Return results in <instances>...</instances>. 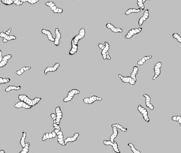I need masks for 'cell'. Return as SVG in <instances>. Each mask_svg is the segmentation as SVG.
<instances>
[{
	"label": "cell",
	"instance_id": "cell-16",
	"mask_svg": "<svg viewBox=\"0 0 181 153\" xmlns=\"http://www.w3.org/2000/svg\"><path fill=\"white\" fill-rule=\"evenodd\" d=\"M118 77L120 78V79L123 81V83H129V84L132 85V86L135 84L136 83V81H135L134 80L132 79V78H130V77H124V76H123L122 74H118Z\"/></svg>",
	"mask_w": 181,
	"mask_h": 153
},
{
	"label": "cell",
	"instance_id": "cell-1",
	"mask_svg": "<svg viewBox=\"0 0 181 153\" xmlns=\"http://www.w3.org/2000/svg\"><path fill=\"white\" fill-rule=\"evenodd\" d=\"M18 99L19 101H24L26 104H27L31 107L35 106V105H38V103L42 101V98H35L34 99H30L27 96H26V95H19Z\"/></svg>",
	"mask_w": 181,
	"mask_h": 153
},
{
	"label": "cell",
	"instance_id": "cell-34",
	"mask_svg": "<svg viewBox=\"0 0 181 153\" xmlns=\"http://www.w3.org/2000/svg\"><path fill=\"white\" fill-rule=\"evenodd\" d=\"M128 146H129V148H130L131 150H132V152L133 153H141V152L140 151V150H137V149L135 147V146L132 143H128Z\"/></svg>",
	"mask_w": 181,
	"mask_h": 153
},
{
	"label": "cell",
	"instance_id": "cell-6",
	"mask_svg": "<svg viewBox=\"0 0 181 153\" xmlns=\"http://www.w3.org/2000/svg\"><path fill=\"white\" fill-rule=\"evenodd\" d=\"M143 29L142 27H138V28H136V29H132L127 33V34L125 35V38L126 39H130L132 38L135 35L139 34L142 32Z\"/></svg>",
	"mask_w": 181,
	"mask_h": 153
},
{
	"label": "cell",
	"instance_id": "cell-9",
	"mask_svg": "<svg viewBox=\"0 0 181 153\" xmlns=\"http://www.w3.org/2000/svg\"><path fill=\"white\" fill-rule=\"evenodd\" d=\"M103 144L105 145V146H112L113 150H114V151L116 153H121L120 149H119V146H118V143L115 141H114V142H112V141H104Z\"/></svg>",
	"mask_w": 181,
	"mask_h": 153
},
{
	"label": "cell",
	"instance_id": "cell-29",
	"mask_svg": "<svg viewBox=\"0 0 181 153\" xmlns=\"http://www.w3.org/2000/svg\"><path fill=\"white\" fill-rule=\"evenodd\" d=\"M21 89V87L20 86H9L7 88L5 89V92H9L12 90H15V91H19V90Z\"/></svg>",
	"mask_w": 181,
	"mask_h": 153
},
{
	"label": "cell",
	"instance_id": "cell-40",
	"mask_svg": "<svg viewBox=\"0 0 181 153\" xmlns=\"http://www.w3.org/2000/svg\"><path fill=\"white\" fill-rule=\"evenodd\" d=\"M40 0H21V2L23 3H25V2H28V3L31 4V5H34V4H36L37 2H38Z\"/></svg>",
	"mask_w": 181,
	"mask_h": 153
},
{
	"label": "cell",
	"instance_id": "cell-21",
	"mask_svg": "<svg viewBox=\"0 0 181 153\" xmlns=\"http://www.w3.org/2000/svg\"><path fill=\"white\" fill-rule=\"evenodd\" d=\"M79 136H80V134L77 132V133H75L74 135H73L72 137H67V138H65V140L64 141V142H65V145H67V143H69L75 142V141L78 140V137H79Z\"/></svg>",
	"mask_w": 181,
	"mask_h": 153
},
{
	"label": "cell",
	"instance_id": "cell-32",
	"mask_svg": "<svg viewBox=\"0 0 181 153\" xmlns=\"http://www.w3.org/2000/svg\"><path fill=\"white\" fill-rule=\"evenodd\" d=\"M141 10L140 8H129L127 11H126L125 15H129L131 14H133V13H139Z\"/></svg>",
	"mask_w": 181,
	"mask_h": 153
},
{
	"label": "cell",
	"instance_id": "cell-7",
	"mask_svg": "<svg viewBox=\"0 0 181 153\" xmlns=\"http://www.w3.org/2000/svg\"><path fill=\"white\" fill-rule=\"evenodd\" d=\"M138 110L141 113V115H142L143 119H144L147 123H150V117H149L148 111L147 110V109L141 106V105H139L138 106Z\"/></svg>",
	"mask_w": 181,
	"mask_h": 153
},
{
	"label": "cell",
	"instance_id": "cell-44",
	"mask_svg": "<svg viewBox=\"0 0 181 153\" xmlns=\"http://www.w3.org/2000/svg\"><path fill=\"white\" fill-rule=\"evenodd\" d=\"M51 117L52 118V119L53 120V122L55 123V121H56V114H55V113H52V114H51Z\"/></svg>",
	"mask_w": 181,
	"mask_h": 153
},
{
	"label": "cell",
	"instance_id": "cell-35",
	"mask_svg": "<svg viewBox=\"0 0 181 153\" xmlns=\"http://www.w3.org/2000/svg\"><path fill=\"white\" fill-rule=\"evenodd\" d=\"M113 125L115 126V127H117L118 130H120V131H122V132H127V128H124V127H123V125H120V124H118V123H115V124H113Z\"/></svg>",
	"mask_w": 181,
	"mask_h": 153
},
{
	"label": "cell",
	"instance_id": "cell-28",
	"mask_svg": "<svg viewBox=\"0 0 181 153\" xmlns=\"http://www.w3.org/2000/svg\"><path fill=\"white\" fill-rule=\"evenodd\" d=\"M78 45L71 44V47L70 51H69V54L70 56H73V55H74V54L78 52Z\"/></svg>",
	"mask_w": 181,
	"mask_h": 153
},
{
	"label": "cell",
	"instance_id": "cell-12",
	"mask_svg": "<svg viewBox=\"0 0 181 153\" xmlns=\"http://www.w3.org/2000/svg\"><path fill=\"white\" fill-rule=\"evenodd\" d=\"M0 38H3V40H2L3 43H6L8 42H10V41H14V40L17 39V37L15 35H8L4 32H1L0 33Z\"/></svg>",
	"mask_w": 181,
	"mask_h": 153
},
{
	"label": "cell",
	"instance_id": "cell-43",
	"mask_svg": "<svg viewBox=\"0 0 181 153\" xmlns=\"http://www.w3.org/2000/svg\"><path fill=\"white\" fill-rule=\"evenodd\" d=\"M53 127L54 129L60 130V131H61V128H60V125H57L56 123H54V122H53Z\"/></svg>",
	"mask_w": 181,
	"mask_h": 153
},
{
	"label": "cell",
	"instance_id": "cell-39",
	"mask_svg": "<svg viewBox=\"0 0 181 153\" xmlns=\"http://www.w3.org/2000/svg\"><path fill=\"white\" fill-rule=\"evenodd\" d=\"M172 121H176L178 122L180 125H181V116H174L171 117Z\"/></svg>",
	"mask_w": 181,
	"mask_h": 153
},
{
	"label": "cell",
	"instance_id": "cell-20",
	"mask_svg": "<svg viewBox=\"0 0 181 153\" xmlns=\"http://www.w3.org/2000/svg\"><path fill=\"white\" fill-rule=\"evenodd\" d=\"M11 58H12V55L11 54H7L6 56H4L2 57V61L0 62V68H3V67L6 66Z\"/></svg>",
	"mask_w": 181,
	"mask_h": 153
},
{
	"label": "cell",
	"instance_id": "cell-48",
	"mask_svg": "<svg viewBox=\"0 0 181 153\" xmlns=\"http://www.w3.org/2000/svg\"><path fill=\"white\" fill-rule=\"evenodd\" d=\"M0 153H6V152H5V150H0Z\"/></svg>",
	"mask_w": 181,
	"mask_h": 153
},
{
	"label": "cell",
	"instance_id": "cell-49",
	"mask_svg": "<svg viewBox=\"0 0 181 153\" xmlns=\"http://www.w3.org/2000/svg\"><path fill=\"white\" fill-rule=\"evenodd\" d=\"M146 1H147V0H143V3H144V2H146Z\"/></svg>",
	"mask_w": 181,
	"mask_h": 153
},
{
	"label": "cell",
	"instance_id": "cell-26",
	"mask_svg": "<svg viewBox=\"0 0 181 153\" xmlns=\"http://www.w3.org/2000/svg\"><path fill=\"white\" fill-rule=\"evenodd\" d=\"M138 71H139V69L138 68V66H134L133 67V69H132V72H131V75L129 76V77L132 78L135 81H137V78H136V76H137V74H138Z\"/></svg>",
	"mask_w": 181,
	"mask_h": 153
},
{
	"label": "cell",
	"instance_id": "cell-38",
	"mask_svg": "<svg viewBox=\"0 0 181 153\" xmlns=\"http://www.w3.org/2000/svg\"><path fill=\"white\" fill-rule=\"evenodd\" d=\"M172 37H173L174 39L177 40L180 44L181 43V36L178 33H173V34H172Z\"/></svg>",
	"mask_w": 181,
	"mask_h": 153
},
{
	"label": "cell",
	"instance_id": "cell-27",
	"mask_svg": "<svg viewBox=\"0 0 181 153\" xmlns=\"http://www.w3.org/2000/svg\"><path fill=\"white\" fill-rule=\"evenodd\" d=\"M152 59V56H144L142 59H141L140 60H138V62H137V64L139 65H143L144 64L145 62L147 61H148V60H151Z\"/></svg>",
	"mask_w": 181,
	"mask_h": 153
},
{
	"label": "cell",
	"instance_id": "cell-4",
	"mask_svg": "<svg viewBox=\"0 0 181 153\" xmlns=\"http://www.w3.org/2000/svg\"><path fill=\"white\" fill-rule=\"evenodd\" d=\"M78 94H80V90L76 89H73L70 90V91L68 92L66 97L63 98V102L66 103L69 102V101H71L73 98H74V96H76V95H78Z\"/></svg>",
	"mask_w": 181,
	"mask_h": 153
},
{
	"label": "cell",
	"instance_id": "cell-14",
	"mask_svg": "<svg viewBox=\"0 0 181 153\" xmlns=\"http://www.w3.org/2000/svg\"><path fill=\"white\" fill-rule=\"evenodd\" d=\"M149 17H150V11H149V9H146L144 11V15H142V17H141L139 20H138V25H139L140 26H141L146 20H148Z\"/></svg>",
	"mask_w": 181,
	"mask_h": 153
},
{
	"label": "cell",
	"instance_id": "cell-17",
	"mask_svg": "<svg viewBox=\"0 0 181 153\" xmlns=\"http://www.w3.org/2000/svg\"><path fill=\"white\" fill-rule=\"evenodd\" d=\"M106 28L110 29L114 33H122L123 32V30L121 28H120V27H116L115 26L113 25L112 24H110V23L106 24Z\"/></svg>",
	"mask_w": 181,
	"mask_h": 153
},
{
	"label": "cell",
	"instance_id": "cell-31",
	"mask_svg": "<svg viewBox=\"0 0 181 153\" xmlns=\"http://www.w3.org/2000/svg\"><path fill=\"white\" fill-rule=\"evenodd\" d=\"M26 136H27V134H26V132H23V133H22V137H21V139H20V146H22V148L24 147L26 145Z\"/></svg>",
	"mask_w": 181,
	"mask_h": 153
},
{
	"label": "cell",
	"instance_id": "cell-15",
	"mask_svg": "<svg viewBox=\"0 0 181 153\" xmlns=\"http://www.w3.org/2000/svg\"><path fill=\"white\" fill-rule=\"evenodd\" d=\"M60 67V63L59 62L55 63L54 65H53V66L47 67V68H46V69H44V74H45V75H47L48 73H50V72L56 71H57V69H58Z\"/></svg>",
	"mask_w": 181,
	"mask_h": 153
},
{
	"label": "cell",
	"instance_id": "cell-24",
	"mask_svg": "<svg viewBox=\"0 0 181 153\" xmlns=\"http://www.w3.org/2000/svg\"><path fill=\"white\" fill-rule=\"evenodd\" d=\"M15 107L17 109H20V108H24V109H31V107L29 106L27 104H26L24 101H20L15 105Z\"/></svg>",
	"mask_w": 181,
	"mask_h": 153
},
{
	"label": "cell",
	"instance_id": "cell-37",
	"mask_svg": "<svg viewBox=\"0 0 181 153\" xmlns=\"http://www.w3.org/2000/svg\"><path fill=\"white\" fill-rule=\"evenodd\" d=\"M137 4H138V6L141 10H144L145 6L144 4L143 3V0H137Z\"/></svg>",
	"mask_w": 181,
	"mask_h": 153
},
{
	"label": "cell",
	"instance_id": "cell-18",
	"mask_svg": "<svg viewBox=\"0 0 181 153\" xmlns=\"http://www.w3.org/2000/svg\"><path fill=\"white\" fill-rule=\"evenodd\" d=\"M143 97L145 98V105L150 110H153L155 109L153 105L151 104V98L147 94H144Z\"/></svg>",
	"mask_w": 181,
	"mask_h": 153
},
{
	"label": "cell",
	"instance_id": "cell-11",
	"mask_svg": "<svg viewBox=\"0 0 181 153\" xmlns=\"http://www.w3.org/2000/svg\"><path fill=\"white\" fill-rule=\"evenodd\" d=\"M53 131H54V132L56 134V137H57V142H58V143L60 144V145H61V146H65V142H64L65 138H64V135H63V133H62V131H60V130H56V129H54Z\"/></svg>",
	"mask_w": 181,
	"mask_h": 153
},
{
	"label": "cell",
	"instance_id": "cell-23",
	"mask_svg": "<svg viewBox=\"0 0 181 153\" xmlns=\"http://www.w3.org/2000/svg\"><path fill=\"white\" fill-rule=\"evenodd\" d=\"M42 33L43 35H45L47 37V39L49 40L50 42H54V38H53V36L52 33H51L50 30H47V29H42Z\"/></svg>",
	"mask_w": 181,
	"mask_h": 153
},
{
	"label": "cell",
	"instance_id": "cell-5",
	"mask_svg": "<svg viewBox=\"0 0 181 153\" xmlns=\"http://www.w3.org/2000/svg\"><path fill=\"white\" fill-rule=\"evenodd\" d=\"M45 6L49 7L51 9V11L55 14H62L63 13V9L61 8H58L56 6V4L53 2H47L45 3Z\"/></svg>",
	"mask_w": 181,
	"mask_h": 153
},
{
	"label": "cell",
	"instance_id": "cell-47",
	"mask_svg": "<svg viewBox=\"0 0 181 153\" xmlns=\"http://www.w3.org/2000/svg\"><path fill=\"white\" fill-rule=\"evenodd\" d=\"M2 57H3V56H2V51H1V49H0V62L2 61Z\"/></svg>",
	"mask_w": 181,
	"mask_h": 153
},
{
	"label": "cell",
	"instance_id": "cell-45",
	"mask_svg": "<svg viewBox=\"0 0 181 153\" xmlns=\"http://www.w3.org/2000/svg\"><path fill=\"white\" fill-rule=\"evenodd\" d=\"M98 47H99V49H101V50H102V49H104V47H105V44H98Z\"/></svg>",
	"mask_w": 181,
	"mask_h": 153
},
{
	"label": "cell",
	"instance_id": "cell-13",
	"mask_svg": "<svg viewBox=\"0 0 181 153\" xmlns=\"http://www.w3.org/2000/svg\"><path fill=\"white\" fill-rule=\"evenodd\" d=\"M55 114H56V121H55V123H56L57 125H60V122H61V119H62V112L61 110V107L60 106L56 107V109H55Z\"/></svg>",
	"mask_w": 181,
	"mask_h": 153
},
{
	"label": "cell",
	"instance_id": "cell-41",
	"mask_svg": "<svg viewBox=\"0 0 181 153\" xmlns=\"http://www.w3.org/2000/svg\"><path fill=\"white\" fill-rule=\"evenodd\" d=\"M0 1H1V2L3 5H6V6H11V5H13L12 0H0Z\"/></svg>",
	"mask_w": 181,
	"mask_h": 153
},
{
	"label": "cell",
	"instance_id": "cell-33",
	"mask_svg": "<svg viewBox=\"0 0 181 153\" xmlns=\"http://www.w3.org/2000/svg\"><path fill=\"white\" fill-rule=\"evenodd\" d=\"M29 146H30V143H26L25 146L23 147V150H22L19 153H29Z\"/></svg>",
	"mask_w": 181,
	"mask_h": 153
},
{
	"label": "cell",
	"instance_id": "cell-36",
	"mask_svg": "<svg viewBox=\"0 0 181 153\" xmlns=\"http://www.w3.org/2000/svg\"><path fill=\"white\" fill-rule=\"evenodd\" d=\"M10 81H11V79L8 78H0V85L8 83Z\"/></svg>",
	"mask_w": 181,
	"mask_h": 153
},
{
	"label": "cell",
	"instance_id": "cell-46",
	"mask_svg": "<svg viewBox=\"0 0 181 153\" xmlns=\"http://www.w3.org/2000/svg\"><path fill=\"white\" fill-rule=\"evenodd\" d=\"M11 31H12V29H11V28H9V29H8V30L6 32V34L8 35H9L10 33H11Z\"/></svg>",
	"mask_w": 181,
	"mask_h": 153
},
{
	"label": "cell",
	"instance_id": "cell-3",
	"mask_svg": "<svg viewBox=\"0 0 181 153\" xmlns=\"http://www.w3.org/2000/svg\"><path fill=\"white\" fill-rule=\"evenodd\" d=\"M104 44H105V47H104V49L101 50V56H102V59L105 60H111V57L108 53L109 50H110V44H109V43L107 42H105L104 43Z\"/></svg>",
	"mask_w": 181,
	"mask_h": 153
},
{
	"label": "cell",
	"instance_id": "cell-8",
	"mask_svg": "<svg viewBox=\"0 0 181 153\" xmlns=\"http://www.w3.org/2000/svg\"><path fill=\"white\" fill-rule=\"evenodd\" d=\"M162 65V63L161 62H158L157 63H156V65H154L153 68L154 75L153 77V80H155L161 74Z\"/></svg>",
	"mask_w": 181,
	"mask_h": 153
},
{
	"label": "cell",
	"instance_id": "cell-42",
	"mask_svg": "<svg viewBox=\"0 0 181 153\" xmlns=\"http://www.w3.org/2000/svg\"><path fill=\"white\" fill-rule=\"evenodd\" d=\"M12 1H13V4H15V6H20L24 4L21 2V0H12Z\"/></svg>",
	"mask_w": 181,
	"mask_h": 153
},
{
	"label": "cell",
	"instance_id": "cell-22",
	"mask_svg": "<svg viewBox=\"0 0 181 153\" xmlns=\"http://www.w3.org/2000/svg\"><path fill=\"white\" fill-rule=\"evenodd\" d=\"M56 137V133L54 132V131L52 132H50V133H45L43 135V137L42 138V141L43 142L46 141L47 140H49V139H53Z\"/></svg>",
	"mask_w": 181,
	"mask_h": 153
},
{
	"label": "cell",
	"instance_id": "cell-19",
	"mask_svg": "<svg viewBox=\"0 0 181 153\" xmlns=\"http://www.w3.org/2000/svg\"><path fill=\"white\" fill-rule=\"evenodd\" d=\"M61 33H60V29L58 28H56L55 29V38H54V42H53V44H54L55 46H59L60 45V41L61 39Z\"/></svg>",
	"mask_w": 181,
	"mask_h": 153
},
{
	"label": "cell",
	"instance_id": "cell-30",
	"mask_svg": "<svg viewBox=\"0 0 181 153\" xmlns=\"http://www.w3.org/2000/svg\"><path fill=\"white\" fill-rule=\"evenodd\" d=\"M31 69V67L30 66H25V67H23V68H21V69H20V70L18 71H16V74L17 76H20L22 75V74H24V72L26 71H29Z\"/></svg>",
	"mask_w": 181,
	"mask_h": 153
},
{
	"label": "cell",
	"instance_id": "cell-2",
	"mask_svg": "<svg viewBox=\"0 0 181 153\" xmlns=\"http://www.w3.org/2000/svg\"><path fill=\"white\" fill-rule=\"evenodd\" d=\"M85 35H86V30L84 28H81V29L79 30V33L77 35H75L74 38L71 39V44H76L78 45V42L81 39H83L84 37H85Z\"/></svg>",
	"mask_w": 181,
	"mask_h": 153
},
{
	"label": "cell",
	"instance_id": "cell-25",
	"mask_svg": "<svg viewBox=\"0 0 181 153\" xmlns=\"http://www.w3.org/2000/svg\"><path fill=\"white\" fill-rule=\"evenodd\" d=\"M111 128H112V129H113V133H112V134L111 135V137H110V140H109V141L114 142L115 138H116V137L118 136V131H119V130L117 129V127L114 126L113 125H111Z\"/></svg>",
	"mask_w": 181,
	"mask_h": 153
},
{
	"label": "cell",
	"instance_id": "cell-10",
	"mask_svg": "<svg viewBox=\"0 0 181 153\" xmlns=\"http://www.w3.org/2000/svg\"><path fill=\"white\" fill-rule=\"evenodd\" d=\"M97 101H102V98L101 97L96 96H92L89 98H85L83 99V103H85L87 105H92L93 103H95Z\"/></svg>",
	"mask_w": 181,
	"mask_h": 153
}]
</instances>
